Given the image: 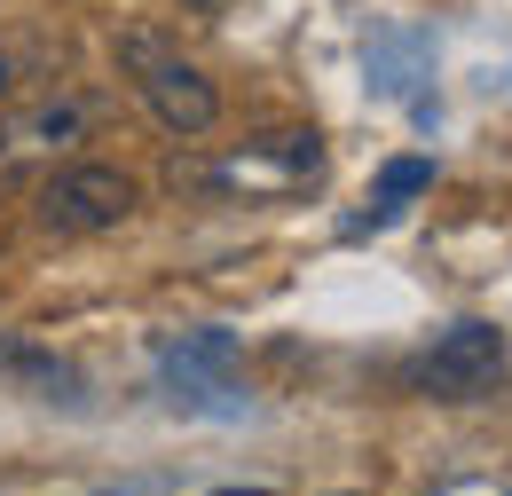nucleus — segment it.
I'll return each instance as SVG.
<instances>
[{
  "label": "nucleus",
  "instance_id": "nucleus-1",
  "mask_svg": "<svg viewBox=\"0 0 512 496\" xmlns=\"http://www.w3.org/2000/svg\"><path fill=\"white\" fill-rule=\"evenodd\" d=\"M119 56H127L134 87H142V103H150V119L166 126V134H182V142H197V134H213V119H221V95H213V79L197 71V63H182L158 32H119Z\"/></svg>",
  "mask_w": 512,
  "mask_h": 496
},
{
  "label": "nucleus",
  "instance_id": "nucleus-2",
  "mask_svg": "<svg viewBox=\"0 0 512 496\" xmlns=\"http://www.w3.org/2000/svg\"><path fill=\"white\" fill-rule=\"evenodd\" d=\"M158 386L174 410L190 418H245V386H237V331L205 323L158 347Z\"/></svg>",
  "mask_w": 512,
  "mask_h": 496
},
{
  "label": "nucleus",
  "instance_id": "nucleus-3",
  "mask_svg": "<svg viewBox=\"0 0 512 496\" xmlns=\"http://www.w3.org/2000/svg\"><path fill=\"white\" fill-rule=\"evenodd\" d=\"M134 205H142V182L127 166L71 158V166H48V182H40V229H56V237H103V229L134 221Z\"/></svg>",
  "mask_w": 512,
  "mask_h": 496
},
{
  "label": "nucleus",
  "instance_id": "nucleus-4",
  "mask_svg": "<svg viewBox=\"0 0 512 496\" xmlns=\"http://www.w3.org/2000/svg\"><path fill=\"white\" fill-rule=\"evenodd\" d=\"M402 386L426 402H481L505 386V331L497 323H449L434 347L402 363Z\"/></svg>",
  "mask_w": 512,
  "mask_h": 496
},
{
  "label": "nucleus",
  "instance_id": "nucleus-5",
  "mask_svg": "<svg viewBox=\"0 0 512 496\" xmlns=\"http://www.w3.org/2000/svg\"><path fill=\"white\" fill-rule=\"evenodd\" d=\"M87 103L79 95H40V103H16V111H0V197L24 182V174H40V166H56L71 142L87 134Z\"/></svg>",
  "mask_w": 512,
  "mask_h": 496
},
{
  "label": "nucleus",
  "instance_id": "nucleus-6",
  "mask_svg": "<svg viewBox=\"0 0 512 496\" xmlns=\"http://www.w3.org/2000/svg\"><path fill=\"white\" fill-rule=\"evenodd\" d=\"M426 189H434V158H386L379 189H371V213H363L355 229H386V221H402V205L426 197Z\"/></svg>",
  "mask_w": 512,
  "mask_h": 496
},
{
  "label": "nucleus",
  "instance_id": "nucleus-7",
  "mask_svg": "<svg viewBox=\"0 0 512 496\" xmlns=\"http://www.w3.org/2000/svg\"><path fill=\"white\" fill-rule=\"evenodd\" d=\"M0 371H8V378H32L48 402H79V371H71L64 355L32 347V339H0Z\"/></svg>",
  "mask_w": 512,
  "mask_h": 496
},
{
  "label": "nucleus",
  "instance_id": "nucleus-8",
  "mask_svg": "<svg viewBox=\"0 0 512 496\" xmlns=\"http://www.w3.org/2000/svg\"><path fill=\"white\" fill-rule=\"evenodd\" d=\"M371 56H379V87L386 95H410V56H418V40H379Z\"/></svg>",
  "mask_w": 512,
  "mask_h": 496
},
{
  "label": "nucleus",
  "instance_id": "nucleus-9",
  "mask_svg": "<svg viewBox=\"0 0 512 496\" xmlns=\"http://www.w3.org/2000/svg\"><path fill=\"white\" fill-rule=\"evenodd\" d=\"M40 63H48L40 48H0V103H8V95H16V87L40 71Z\"/></svg>",
  "mask_w": 512,
  "mask_h": 496
},
{
  "label": "nucleus",
  "instance_id": "nucleus-10",
  "mask_svg": "<svg viewBox=\"0 0 512 496\" xmlns=\"http://www.w3.org/2000/svg\"><path fill=\"white\" fill-rule=\"evenodd\" d=\"M190 8H197V16H221V8H229V0H190Z\"/></svg>",
  "mask_w": 512,
  "mask_h": 496
},
{
  "label": "nucleus",
  "instance_id": "nucleus-11",
  "mask_svg": "<svg viewBox=\"0 0 512 496\" xmlns=\"http://www.w3.org/2000/svg\"><path fill=\"white\" fill-rule=\"evenodd\" d=\"M221 496H268V489H221Z\"/></svg>",
  "mask_w": 512,
  "mask_h": 496
}]
</instances>
